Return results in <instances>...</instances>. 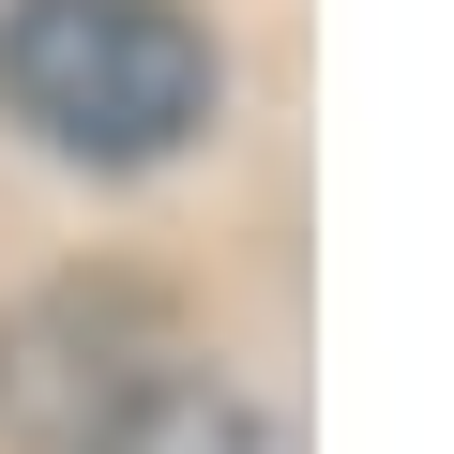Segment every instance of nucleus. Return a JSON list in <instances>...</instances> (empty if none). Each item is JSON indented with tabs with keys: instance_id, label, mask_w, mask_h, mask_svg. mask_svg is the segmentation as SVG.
<instances>
[{
	"instance_id": "1",
	"label": "nucleus",
	"mask_w": 454,
	"mask_h": 454,
	"mask_svg": "<svg viewBox=\"0 0 454 454\" xmlns=\"http://www.w3.org/2000/svg\"><path fill=\"white\" fill-rule=\"evenodd\" d=\"M227 61L182 0H16L0 16V106L76 167H167L197 152Z\"/></svg>"
},
{
	"instance_id": "2",
	"label": "nucleus",
	"mask_w": 454,
	"mask_h": 454,
	"mask_svg": "<svg viewBox=\"0 0 454 454\" xmlns=\"http://www.w3.org/2000/svg\"><path fill=\"white\" fill-rule=\"evenodd\" d=\"M197 424H212V379L137 288L0 303V439L16 454H182Z\"/></svg>"
}]
</instances>
